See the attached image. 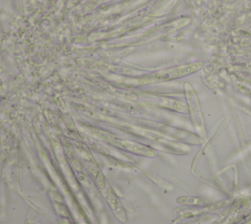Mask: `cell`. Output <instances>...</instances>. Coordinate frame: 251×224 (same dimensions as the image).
Masks as SVG:
<instances>
[{"label": "cell", "mask_w": 251, "mask_h": 224, "mask_svg": "<svg viewBox=\"0 0 251 224\" xmlns=\"http://www.w3.org/2000/svg\"><path fill=\"white\" fill-rule=\"evenodd\" d=\"M91 172H92V175H93V177L95 178V180L98 184V187H99L100 191L103 193L104 196L107 198V201L111 205L112 209L115 211L117 217H119L121 220H123L122 218L126 217V213L123 209V206L121 205L120 201L118 200V198H117L116 195L114 194L113 190L111 189V187L108 185L107 181H105V179H104L103 175L101 174L99 168L96 167L95 171L91 170Z\"/></svg>", "instance_id": "1"}]
</instances>
